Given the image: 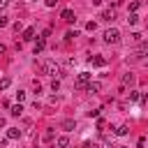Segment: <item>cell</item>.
Masks as SVG:
<instances>
[{"label":"cell","mask_w":148,"mask_h":148,"mask_svg":"<svg viewBox=\"0 0 148 148\" xmlns=\"http://www.w3.org/2000/svg\"><path fill=\"white\" fill-rule=\"evenodd\" d=\"M90 79H92V74H90V72H81V74H79V79L74 81V88H79V90H83V88H88V83H90Z\"/></svg>","instance_id":"cell-1"},{"label":"cell","mask_w":148,"mask_h":148,"mask_svg":"<svg viewBox=\"0 0 148 148\" xmlns=\"http://www.w3.org/2000/svg\"><path fill=\"white\" fill-rule=\"evenodd\" d=\"M104 42H106V44H118V42H120V32H118L116 28H109V30L104 32Z\"/></svg>","instance_id":"cell-2"},{"label":"cell","mask_w":148,"mask_h":148,"mask_svg":"<svg viewBox=\"0 0 148 148\" xmlns=\"http://www.w3.org/2000/svg\"><path fill=\"white\" fill-rule=\"evenodd\" d=\"M42 72H44V74H49V76H56V74L60 72V67H58L53 60H46V62L42 65Z\"/></svg>","instance_id":"cell-3"},{"label":"cell","mask_w":148,"mask_h":148,"mask_svg":"<svg viewBox=\"0 0 148 148\" xmlns=\"http://www.w3.org/2000/svg\"><path fill=\"white\" fill-rule=\"evenodd\" d=\"M60 18H62V21H67V23H72V21H74V9H62Z\"/></svg>","instance_id":"cell-4"},{"label":"cell","mask_w":148,"mask_h":148,"mask_svg":"<svg viewBox=\"0 0 148 148\" xmlns=\"http://www.w3.org/2000/svg\"><path fill=\"white\" fill-rule=\"evenodd\" d=\"M90 65H95V67H104L106 60H104L102 56H92V58H90Z\"/></svg>","instance_id":"cell-5"},{"label":"cell","mask_w":148,"mask_h":148,"mask_svg":"<svg viewBox=\"0 0 148 148\" xmlns=\"http://www.w3.org/2000/svg\"><path fill=\"white\" fill-rule=\"evenodd\" d=\"M18 136H21V130L18 127H9L7 130V139H18Z\"/></svg>","instance_id":"cell-6"},{"label":"cell","mask_w":148,"mask_h":148,"mask_svg":"<svg viewBox=\"0 0 148 148\" xmlns=\"http://www.w3.org/2000/svg\"><path fill=\"white\" fill-rule=\"evenodd\" d=\"M102 18H104V21H113V18H116V12H113V9H104V12H102Z\"/></svg>","instance_id":"cell-7"},{"label":"cell","mask_w":148,"mask_h":148,"mask_svg":"<svg viewBox=\"0 0 148 148\" xmlns=\"http://www.w3.org/2000/svg\"><path fill=\"white\" fill-rule=\"evenodd\" d=\"M32 37H35V28H25L23 30V42H30Z\"/></svg>","instance_id":"cell-8"},{"label":"cell","mask_w":148,"mask_h":148,"mask_svg":"<svg viewBox=\"0 0 148 148\" xmlns=\"http://www.w3.org/2000/svg\"><path fill=\"white\" fill-rule=\"evenodd\" d=\"M44 44H46V39H44V37H39V39H37V44H35V56L44 51Z\"/></svg>","instance_id":"cell-9"},{"label":"cell","mask_w":148,"mask_h":148,"mask_svg":"<svg viewBox=\"0 0 148 148\" xmlns=\"http://www.w3.org/2000/svg\"><path fill=\"white\" fill-rule=\"evenodd\" d=\"M74 127H76V123H74V120H62V130H65V132H72Z\"/></svg>","instance_id":"cell-10"},{"label":"cell","mask_w":148,"mask_h":148,"mask_svg":"<svg viewBox=\"0 0 148 148\" xmlns=\"http://www.w3.org/2000/svg\"><path fill=\"white\" fill-rule=\"evenodd\" d=\"M127 132H130V127H127V125H120V127H116V130H113V134H118V136H125Z\"/></svg>","instance_id":"cell-11"},{"label":"cell","mask_w":148,"mask_h":148,"mask_svg":"<svg viewBox=\"0 0 148 148\" xmlns=\"http://www.w3.org/2000/svg\"><path fill=\"white\" fill-rule=\"evenodd\" d=\"M21 113H23V104L18 102V104H14V106H12V116H21Z\"/></svg>","instance_id":"cell-12"},{"label":"cell","mask_w":148,"mask_h":148,"mask_svg":"<svg viewBox=\"0 0 148 148\" xmlns=\"http://www.w3.org/2000/svg\"><path fill=\"white\" fill-rule=\"evenodd\" d=\"M56 143H58V148H67V146H69V139H67V136H58Z\"/></svg>","instance_id":"cell-13"},{"label":"cell","mask_w":148,"mask_h":148,"mask_svg":"<svg viewBox=\"0 0 148 148\" xmlns=\"http://www.w3.org/2000/svg\"><path fill=\"white\" fill-rule=\"evenodd\" d=\"M9 83H12V81H9L7 76H2V79H0V90H7V88H9Z\"/></svg>","instance_id":"cell-14"},{"label":"cell","mask_w":148,"mask_h":148,"mask_svg":"<svg viewBox=\"0 0 148 148\" xmlns=\"http://www.w3.org/2000/svg\"><path fill=\"white\" fill-rule=\"evenodd\" d=\"M99 88H102L99 83H88V88H86V90H88V92H97Z\"/></svg>","instance_id":"cell-15"},{"label":"cell","mask_w":148,"mask_h":148,"mask_svg":"<svg viewBox=\"0 0 148 148\" xmlns=\"http://www.w3.org/2000/svg\"><path fill=\"white\" fill-rule=\"evenodd\" d=\"M136 21H139V16H136V14H134V12H132V14H130V18H127V23H130V25H134V23H136Z\"/></svg>","instance_id":"cell-16"},{"label":"cell","mask_w":148,"mask_h":148,"mask_svg":"<svg viewBox=\"0 0 148 148\" xmlns=\"http://www.w3.org/2000/svg\"><path fill=\"white\" fill-rule=\"evenodd\" d=\"M123 83H125V86H127V83H134V76H132V74H125V76H123Z\"/></svg>","instance_id":"cell-17"},{"label":"cell","mask_w":148,"mask_h":148,"mask_svg":"<svg viewBox=\"0 0 148 148\" xmlns=\"http://www.w3.org/2000/svg\"><path fill=\"white\" fill-rule=\"evenodd\" d=\"M95 28H97V23H95V21H90V23L86 25V30H88V32H95Z\"/></svg>","instance_id":"cell-18"},{"label":"cell","mask_w":148,"mask_h":148,"mask_svg":"<svg viewBox=\"0 0 148 148\" xmlns=\"http://www.w3.org/2000/svg\"><path fill=\"white\" fill-rule=\"evenodd\" d=\"M74 37H79V32H76V30H69V32L65 35V39H74Z\"/></svg>","instance_id":"cell-19"},{"label":"cell","mask_w":148,"mask_h":148,"mask_svg":"<svg viewBox=\"0 0 148 148\" xmlns=\"http://www.w3.org/2000/svg\"><path fill=\"white\" fill-rule=\"evenodd\" d=\"M51 88H53V90H58V88H60V81H58V79H53V81H51Z\"/></svg>","instance_id":"cell-20"},{"label":"cell","mask_w":148,"mask_h":148,"mask_svg":"<svg viewBox=\"0 0 148 148\" xmlns=\"http://www.w3.org/2000/svg\"><path fill=\"white\" fill-rule=\"evenodd\" d=\"M16 99H18V102H23V99H25V92H23V90H18V92H16Z\"/></svg>","instance_id":"cell-21"},{"label":"cell","mask_w":148,"mask_h":148,"mask_svg":"<svg viewBox=\"0 0 148 148\" xmlns=\"http://www.w3.org/2000/svg\"><path fill=\"white\" fill-rule=\"evenodd\" d=\"M130 99H132V102H136V99H139V92H136V90H132V92H130Z\"/></svg>","instance_id":"cell-22"},{"label":"cell","mask_w":148,"mask_h":148,"mask_svg":"<svg viewBox=\"0 0 148 148\" xmlns=\"http://www.w3.org/2000/svg\"><path fill=\"white\" fill-rule=\"evenodd\" d=\"M7 23H9V21H7V16H0V28H5Z\"/></svg>","instance_id":"cell-23"},{"label":"cell","mask_w":148,"mask_h":148,"mask_svg":"<svg viewBox=\"0 0 148 148\" xmlns=\"http://www.w3.org/2000/svg\"><path fill=\"white\" fill-rule=\"evenodd\" d=\"M44 2H46V7H56V2H58V0H44Z\"/></svg>","instance_id":"cell-24"},{"label":"cell","mask_w":148,"mask_h":148,"mask_svg":"<svg viewBox=\"0 0 148 148\" xmlns=\"http://www.w3.org/2000/svg\"><path fill=\"white\" fill-rule=\"evenodd\" d=\"M7 2H9V0H0V9H2V7H7Z\"/></svg>","instance_id":"cell-25"},{"label":"cell","mask_w":148,"mask_h":148,"mask_svg":"<svg viewBox=\"0 0 148 148\" xmlns=\"http://www.w3.org/2000/svg\"><path fill=\"white\" fill-rule=\"evenodd\" d=\"M0 127H5V118H0Z\"/></svg>","instance_id":"cell-26"},{"label":"cell","mask_w":148,"mask_h":148,"mask_svg":"<svg viewBox=\"0 0 148 148\" xmlns=\"http://www.w3.org/2000/svg\"><path fill=\"white\" fill-rule=\"evenodd\" d=\"M0 53H5V46H2V44H0Z\"/></svg>","instance_id":"cell-27"},{"label":"cell","mask_w":148,"mask_h":148,"mask_svg":"<svg viewBox=\"0 0 148 148\" xmlns=\"http://www.w3.org/2000/svg\"><path fill=\"white\" fill-rule=\"evenodd\" d=\"M99 2H102V0H92V5H99Z\"/></svg>","instance_id":"cell-28"},{"label":"cell","mask_w":148,"mask_h":148,"mask_svg":"<svg viewBox=\"0 0 148 148\" xmlns=\"http://www.w3.org/2000/svg\"><path fill=\"white\" fill-rule=\"evenodd\" d=\"M92 148H99V146H92Z\"/></svg>","instance_id":"cell-29"},{"label":"cell","mask_w":148,"mask_h":148,"mask_svg":"<svg viewBox=\"0 0 148 148\" xmlns=\"http://www.w3.org/2000/svg\"><path fill=\"white\" fill-rule=\"evenodd\" d=\"M146 28H148V23H146Z\"/></svg>","instance_id":"cell-30"}]
</instances>
